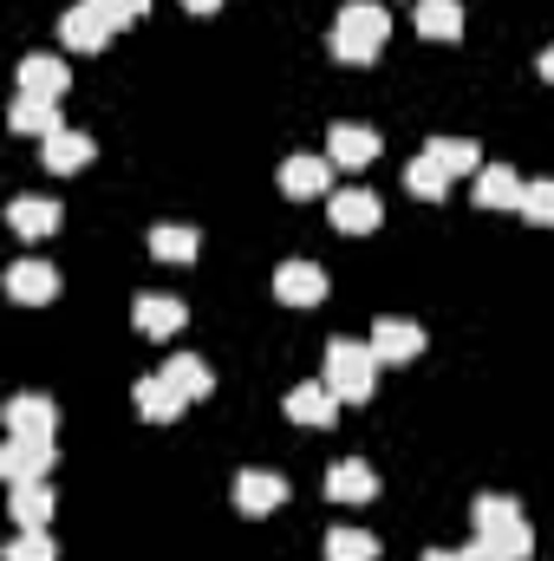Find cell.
<instances>
[{
	"label": "cell",
	"instance_id": "cell-26",
	"mask_svg": "<svg viewBox=\"0 0 554 561\" xmlns=\"http://www.w3.org/2000/svg\"><path fill=\"white\" fill-rule=\"evenodd\" d=\"M412 26L424 39H457V33H463V7H457V0H417Z\"/></svg>",
	"mask_w": 554,
	"mask_h": 561
},
{
	"label": "cell",
	"instance_id": "cell-14",
	"mask_svg": "<svg viewBox=\"0 0 554 561\" xmlns=\"http://www.w3.org/2000/svg\"><path fill=\"white\" fill-rule=\"evenodd\" d=\"M59 222H66V209H59L53 196H13V203H7V229H13V236H26V242L53 236Z\"/></svg>",
	"mask_w": 554,
	"mask_h": 561
},
{
	"label": "cell",
	"instance_id": "cell-36",
	"mask_svg": "<svg viewBox=\"0 0 554 561\" xmlns=\"http://www.w3.org/2000/svg\"><path fill=\"white\" fill-rule=\"evenodd\" d=\"M424 561H463V549H430Z\"/></svg>",
	"mask_w": 554,
	"mask_h": 561
},
{
	"label": "cell",
	"instance_id": "cell-25",
	"mask_svg": "<svg viewBox=\"0 0 554 561\" xmlns=\"http://www.w3.org/2000/svg\"><path fill=\"white\" fill-rule=\"evenodd\" d=\"M163 379L196 405V399H209L216 392V379H209V359H196V353H170V366H163Z\"/></svg>",
	"mask_w": 554,
	"mask_h": 561
},
{
	"label": "cell",
	"instance_id": "cell-7",
	"mask_svg": "<svg viewBox=\"0 0 554 561\" xmlns=\"http://www.w3.org/2000/svg\"><path fill=\"white\" fill-rule=\"evenodd\" d=\"M183 320H189V307H183L176 294H138V300H131V327H138L143 340H176Z\"/></svg>",
	"mask_w": 554,
	"mask_h": 561
},
{
	"label": "cell",
	"instance_id": "cell-1",
	"mask_svg": "<svg viewBox=\"0 0 554 561\" xmlns=\"http://www.w3.org/2000/svg\"><path fill=\"white\" fill-rule=\"evenodd\" d=\"M385 39H392V13L379 0H346L339 7V20H333V59L366 66V59L385 53Z\"/></svg>",
	"mask_w": 554,
	"mask_h": 561
},
{
	"label": "cell",
	"instance_id": "cell-31",
	"mask_svg": "<svg viewBox=\"0 0 554 561\" xmlns=\"http://www.w3.org/2000/svg\"><path fill=\"white\" fill-rule=\"evenodd\" d=\"M0 561H59V542H53L46 529H20V536L0 549Z\"/></svg>",
	"mask_w": 554,
	"mask_h": 561
},
{
	"label": "cell",
	"instance_id": "cell-21",
	"mask_svg": "<svg viewBox=\"0 0 554 561\" xmlns=\"http://www.w3.org/2000/svg\"><path fill=\"white\" fill-rule=\"evenodd\" d=\"M476 203L483 209H522V176L509 163H483L476 170Z\"/></svg>",
	"mask_w": 554,
	"mask_h": 561
},
{
	"label": "cell",
	"instance_id": "cell-6",
	"mask_svg": "<svg viewBox=\"0 0 554 561\" xmlns=\"http://www.w3.org/2000/svg\"><path fill=\"white\" fill-rule=\"evenodd\" d=\"M326 216H333L339 236H372V229L385 222V203H379L366 183H353V190H333V196H326Z\"/></svg>",
	"mask_w": 554,
	"mask_h": 561
},
{
	"label": "cell",
	"instance_id": "cell-10",
	"mask_svg": "<svg viewBox=\"0 0 554 561\" xmlns=\"http://www.w3.org/2000/svg\"><path fill=\"white\" fill-rule=\"evenodd\" d=\"M287 419L313 424V431H333V424H339V392H333L326 379H307V386L287 392Z\"/></svg>",
	"mask_w": 554,
	"mask_h": 561
},
{
	"label": "cell",
	"instance_id": "cell-28",
	"mask_svg": "<svg viewBox=\"0 0 554 561\" xmlns=\"http://www.w3.org/2000/svg\"><path fill=\"white\" fill-rule=\"evenodd\" d=\"M326 561H379V536H366V529H333V536H326Z\"/></svg>",
	"mask_w": 554,
	"mask_h": 561
},
{
	"label": "cell",
	"instance_id": "cell-33",
	"mask_svg": "<svg viewBox=\"0 0 554 561\" xmlns=\"http://www.w3.org/2000/svg\"><path fill=\"white\" fill-rule=\"evenodd\" d=\"M112 13H118V26H131V20H143L150 13V0H105Z\"/></svg>",
	"mask_w": 554,
	"mask_h": 561
},
{
	"label": "cell",
	"instance_id": "cell-9",
	"mask_svg": "<svg viewBox=\"0 0 554 561\" xmlns=\"http://www.w3.org/2000/svg\"><path fill=\"white\" fill-rule=\"evenodd\" d=\"M372 353H379L385 366H412L417 353H424V327H417V320H399V313L372 320Z\"/></svg>",
	"mask_w": 554,
	"mask_h": 561
},
{
	"label": "cell",
	"instance_id": "cell-13",
	"mask_svg": "<svg viewBox=\"0 0 554 561\" xmlns=\"http://www.w3.org/2000/svg\"><path fill=\"white\" fill-rule=\"evenodd\" d=\"M7 437H59V405L39 392L7 399Z\"/></svg>",
	"mask_w": 554,
	"mask_h": 561
},
{
	"label": "cell",
	"instance_id": "cell-32",
	"mask_svg": "<svg viewBox=\"0 0 554 561\" xmlns=\"http://www.w3.org/2000/svg\"><path fill=\"white\" fill-rule=\"evenodd\" d=\"M463 561H516V556H509L503 542H489V536H476V542L463 549Z\"/></svg>",
	"mask_w": 554,
	"mask_h": 561
},
{
	"label": "cell",
	"instance_id": "cell-24",
	"mask_svg": "<svg viewBox=\"0 0 554 561\" xmlns=\"http://www.w3.org/2000/svg\"><path fill=\"white\" fill-rule=\"evenodd\" d=\"M424 157H430L443 176H476V170H483L476 138H430V144H424Z\"/></svg>",
	"mask_w": 554,
	"mask_h": 561
},
{
	"label": "cell",
	"instance_id": "cell-15",
	"mask_svg": "<svg viewBox=\"0 0 554 561\" xmlns=\"http://www.w3.org/2000/svg\"><path fill=\"white\" fill-rule=\"evenodd\" d=\"M326 496H333V503H372V496H379V470H372L366 457H339V463L326 470Z\"/></svg>",
	"mask_w": 554,
	"mask_h": 561
},
{
	"label": "cell",
	"instance_id": "cell-17",
	"mask_svg": "<svg viewBox=\"0 0 554 561\" xmlns=\"http://www.w3.org/2000/svg\"><path fill=\"white\" fill-rule=\"evenodd\" d=\"M7 294H13L20 307H46V300L59 294V268H53V262H13V268H7Z\"/></svg>",
	"mask_w": 554,
	"mask_h": 561
},
{
	"label": "cell",
	"instance_id": "cell-27",
	"mask_svg": "<svg viewBox=\"0 0 554 561\" xmlns=\"http://www.w3.org/2000/svg\"><path fill=\"white\" fill-rule=\"evenodd\" d=\"M196 249H203V236L189 222H157L150 229V255L157 262H196Z\"/></svg>",
	"mask_w": 554,
	"mask_h": 561
},
{
	"label": "cell",
	"instance_id": "cell-4",
	"mask_svg": "<svg viewBox=\"0 0 554 561\" xmlns=\"http://www.w3.org/2000/svg\"><path fill=\"white\" fill-rule=\"evenodd\" d=\"M59 437H7L0 444V477L7 483H53Z\"/></svg>",
	"mask_w": 554,
	"mask_h": 561
},
{
	"label": "cell",
	"instance_id": "cell-2",
	"mask_svg": "<svg viewBox=\"0 0 554 561\" xmlns=\"http://www.w3.org/2000/svg\"><path fill=\"white\" fill-rule=\"evenodd\" d=\"M379 353H372V340H333L326 346V386L339 392V405H366L372 392H379Z\"/></svg>",
	"mask_w": 554,
	"mask_h": 561
},
{
	"label": "cell",
	"instance_id": "cell-3",
	"mask_svg": "<svg viewBox=\"0 0 554 561\" xmlns=\"http://www.w3.org/2000/svg\"><path fill=\"white\" fill-rule=\"evenodd\" d=\"M470 516H476V536L503 542V549H509L516 561L535 556V529H529L522 503H509V496H496V490H489V496H476V510H470Z\"/></svg>",
	"mask_w": 554,
	"mask_h": 561
},
{
	"label": "cell",
	"instance_id": "cell-12",
	"mask_svg": "<svg viewBox=\"0 0 554 561\" xmlns=\"http://www.w3.org/2000/svg\"><path fill=\"white\" fill-rule=\"evenodd\" d=\"M379 150H385V144H379L372 125H333V131H326V157H333L339 170H366V163H379Z\"/></svg>",
	"mask_w": 554,
	"mask_h": 561
},
{
	"label": "cell",
	"instance_id": "cell-18",
	"mask_svg": "<svg viewBox=\"0 0 554 561\" xmlns=\"http://www.w3.org/2000/svg\"><path fill=\"white\" fill-rule=\"evenodd\" d=\"M66 85H72L66 59H53V53H26V59H20V92H33V99H66Z\"/></svg>",
	"mask_w": 554,
	"mask_h": 561
},
{
	"label": "cell",
	"instance_id": "cell-35",
	"mask_svg": "<svg viewBox=\"0 0 554 561\" xmlns=\"http://www.w3.org/2000/svg\"><path fill=\"white\" fill-rule=\"evenodd\" d=\"M535 72H542V79H549V85H554V46H549V53H542V59H535Z\"/></svg>",
	"mask_w": 554,
	"mask_h": 561
},
{
	"label": "cell",
	"instance_id": "cell-34",
	"mask_svg": "<svg viewBox=\"0 0 554 561\" xmlns=\"http://www.w3.org/2000/svg\"><path fill=\"white\" fill-rule=\"evenodd\" d=\"M183 7H189V13H203V20H209V13H216V7H222V0H183Z\"/></svg>",
	"mask_w": 554,
	"mask_h": 561
},
{
	"label": "cell",
	"instance_id": "cell-19",
	"mask_svg": "<svg viewBox=\"0 0 554 561\" xmlns=\"http://www.w3.org/2000/svg\"><path fill=\"white\" fill-rule=\"evenodd\" d=\"M131 399H138V419H150V424L183 419V405H189V399H183V392H176V386H170L163 373H150V379H138V386H131Z\"/></svg>",
	"mask_w": 554,
	"mask_h": 561
},
{
	"label": "cell",
	"instance_id": "cell-5",
	"mask_svg": "<svg viewBox=\"0 0 554 561\" xmlns=\"http://www.w3.org/2000/svg\"><path fill=\"white\" fill-rule=\"evenodd\" d=\"M112 33H118V13H112L105 0H79V7H66V20H59V39H66L72 53H105Z\"/></svg>",
	"mask_w": 554,
	"mask_h": 561
},
{
	"label": "cell",
	"instance_id": "cell-20",
	"mask_svg": "<svg viewBox=\"0 0 554 561\" xmlns=\"http://www.w3.org/2000/svg\"><path fill=\"white\" fill-rule=\"evenodd\" d=\"M13 131L20 138H53V131H66V118H59V99H33V92H20L13 99Z\"/></svg>",
	"mask_w": 554,
	"mask_h": 561
},
{
	"label": "cell",
	"instance_id": "cell-29",
	"mask_svg": "<svg viewBox=\"0 0 554 561\" xmlns=\"http://www.w3.org/2000/svg\"><path fill=\"white\" fill-rule=\"evenodd\" d=\"M405 190H412V196H424V203H443L450 176H443V170H437L430 157H412V163H405Z\"/></svg>",
	"mask_w": 554,
	"mask_h": 561
},
{
	"label": "cell",
	"instance_id": "cell-22",
	"mask_svg": "<svg viewBox=\"0 0 554 561\" xmlns=\"http://www.w3.org/2000/svg\"><path fill=\"white\" fill-rule=\"evenodd\" d=\"M7 516H13L20 529H46V523H53V483H13Z\"/></svg>",
	"mask_w": 554,
	"mask_h": 561
},
{
	"label": "cell",
	"instance_id": "cell-11",
	"mask_svg": "<svg viewBox=\"0 0 554 561\" xmlns=\"http://www.w3.org/2000/svg\"><path fill=\"white\" fill-rule=\"evenodd\" d=\"M275 300H287V307H320V300H326V268H320V262H280Z\"/></svg>",
	"mask_w": 554,
	"mask_h": 561
},
{
	"label": "cell",
	"instance_id": "cell-30",
	"mask_svg": "<svg viewBox=\"0 0 554 561\" xmlns=\"http://www.w3.org/2000/svg\"><path fill=\"white\" fill-rule=\"evenodd\" d=\"M522 216L535 229H554V176H529L522 183Z\"/></svg>",
	"mask_w": 554,
	"mask_h": 561
},
{
	"label": "cell",
	"instance_id": "cell-8",
	"mask_svg": "<svg viewBox=\"0 0 554 561\" xmlns=\"http://www.w3.org/2000/svg\"><path fill=\"white\" fill-rule=\"evenodd\" d=\"M333 170H339L333 157H307V150H300V157L280 163V196H293V203L326 196V190H333Z\"/></svg>",
	"mask_w": 554,
	"mask_h": 561
},
{
	"label": "cell",
	"instance_id": "cell-37",
	"mask_svg": "<svg viewBox=\"0 0 554 561\" xmlns=\"http://www.w3.org/2000/svg\"><path fill=\"white\" fill-rule=\"evenodd\" d=\"M412 7H417V0H412Z\"/></svg>",
	"mask_w": 554,
	"mask_h": 561
},
{
	"label": "cell",
	"instance_id": "cell-16",
	"mask_svg": "<svg viewBox=\"0 0 554 561\" xmlns=\"http://www.w3.org/2000/svg\"><path fill=\"white\" fill-rule=\"evenodd\" d=\"M280 503H287V483H280L275 470H242L235 477V510L242 516H275Z\"/></svg>",
	"mask_w": 554,
	"mask_h": 561
},
{
	"label": "cell",
	"instance_id": "cell-23",
	"mask_svg": "<svg viewBox=\"0 0 554 561\" xmlns=\"http://www.w3.org/2000/svg\"><path fill=\"white\" fill-rule=\"evenodd\" d=\"M39 157H46L53 176H72V170L92 163V138H85V131H53V138L39 144Z\"/></svg>",
	"mask_w": 554,
	"mask_h": 561
}]
</instances>
